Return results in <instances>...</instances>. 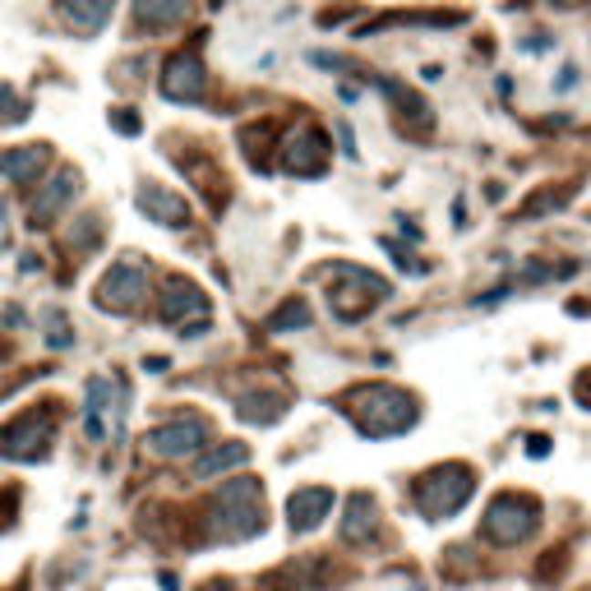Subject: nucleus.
Masks as SVG:
<instances>
[{
	"label": "nucleus",
	"instance_id": "nucleus-4",
	"mask_svg": "<svg viewBox=\"0 0 591 591\" xmlns=\"http://www.w3.org/2000/svg\"><path fill=\"white\" fill-rule=\"evenodd\" d=\"M328 273H337L342 282H351L347 291H333V315L337 319H360L365 310H375L384 296H389V282L384 277H375L369 268H356V264H333Z\"/></svg>",
	"mask_w": 591,
	"mask_h": 591
},
{
	"label": "nucleus",
	"instance_id": "nucleus-16",
	"mask_svg": "<svg viewBox=\"0 0 591 591\" xmlns=\"http://www.w3.org/2000/svg\"><path fill=\"white\" fill-rule=\"evenodd\" d=\"M111 5H116V0H56V10L65 15V24L79 28V33H98L111 19Z\"/></svg>",
	"mask_w": 591,
	"mask_h": 591
},
{
	"label": "nucleus",
	"instance_id": "nucleus-24",
	"mask_svg": "<svg viewBox=\"0 0 591 591\" xmlns=\"http://www.w3.org/2000/svg\"><path fill=\"white\" fill-rule=\"evenodd\" d=\"M573 84H577V65H564V69H559V84H555V93H568Z\"/></svg>",
	"mask_w": 591,
	"mask_h": 591
},
{
	"label": "nucleus",
	"instance_id": "nucleus-17",
	"mask_svg": "<svg viewBox=\"0 0 591 591\" xmlns=\"http://www.w3.org/2000/svg\"><path fill=\"white\" fill-rule=\"evenodd\" d=\"M245 462H250L245 443H217V449H208V453L194 462V476H199V481H213V476L236 472V467H245Z\"/></svg>",
	"mask_w": 591,
	"mask_h": 591
},
{
	"label": "nucleus",
	"instance_id": "nucleus-12",
	"mask_svg": "<svg viewBox=\"0 0 591 591\" xmlns=\"http://www.w3.org/2000/svg\"><path fill=\"white\" fill-rule=\"evenodd\" d=\"M328 167V148H324V134L319 130H306L301 139H291L286 148V171L296 176H319Z\"/></svg>",
	"mask_w": 591,
	"mask_h": 591
},
{
	"label": "nucleus",
	"instance_id": "nucleus-1",
	"mask_svg": "<svg viewBox=\"0 0 591 591\" xmlns=\"http://www.w3.org/2000/svg\"><path fill=\"white\" fill-rule=\"evenodd\" d=\"M347 411L360 425V434H369V439H389V434H402L416 425V398L393 384H369V389L351 393Z\"/></svg>",
	"mask_w": 591,
	"mask_h": 591
},
{
	"label": "nucleus",
	"instance_id": "nucleus-20",
	"mask_svg": "<svg viewBox=\"0 0 591 591\" xmlns=\"http://www.w3.org/2000/svg\"><path fill=\"white\" fill-rule=\"evenodd\" d=\"M111 393H116V384H111V379H88V439H93V443L107 434L102 416L111 411Z\"/></svg>",
	"mask_w": 591,
	"mask_h": 591
},
{
	"label": "nucleus",
	"instance_id": "nucleus-15",
	"mask_svg": "<svg viewBox=\"0 0 591 591\" xmlns=\"http://www.w3.org/2000/svg\"><path fill=\"white\" fill-rule=\"evenodd\" d=\"M79 194V171H60V181H51L37 199H33V227H47V222Z\"/></svg>",
	"mask_w": 591,
	"mask_h": 591
},
{
	"label": "nucleus",
	"instance_id": "nucleus-13",
	"mask_svg": "<svg viewBox=\"0 0 591 591\" xmlns=\"http://www.w3.org/2000/svg\"><path fill=\"white\" fill-rule=\"evenodd\" d=\"M208 319V301L194 282H171L167 296H162V319L167 324H185V319Z\"/></svg>",
	"mask_w": 591,
	"mask_h": 591
},
{
	"label": "nucleus",
	"instance_id": "nucleus-3",
	"mask_svg": "<svg viewBox=\"0 0 591 591\" xmlns=\"http://www.w3.org/2000/svg\"><path fill=\"white\" fill-rule=\"evenodd\" d=\"M259 481H227L217 494V527L222 536L232 541H245L264 527V513H259Z\"/></svg>",
	"mask_w": 591,
	"mask_h": 591
},
{
	"label": "nucleus",
	"instance_id": "nucleus-18",
	"mask_svg": "<svg viewBox=\"0 0 591 591\" xmlns=\"http://www.w3.org/2000/svg\"><path fill=\"white\" fill-rule=\"evenodd\" d=\"M369 532H375V499H369V494H351L347 499V517H342V541L356 545Z\"/></svg>",
	"mask_w": 591,
	"mask_h": 591
},
{
	"label": "nucleus",
	"instance_id": "nucleus-19",
	"mask_svg": "<svg viewBox=\"0 0 591 591\" xmlns=\"http://www.w3.org/2000/svg\"><path fill=\"white\" fill-rule=\"evenodd\" d=\"M134 19L143 28H171L185 19V0H134Z\"/></svg>",
	"mask_w": 591,
	"mask_h": 591
},
{
	"label": "nucleus",
	"instance_id": "nucleus-10",
	"mask_svg": "<svg viewBox=\"0 0 591 591\" xmlns=\"http://www.w3.org/2000/svg\"><path fill=\"white\" fill-rule=\"evenodd\" d=\"M134 203H139V213H143L148 222H158V227H190L185 199L171 194V190H162V185H143Z\"/></svg>",
	"mask_w": 591,
	"mask_h": 591
},
{
	"label": "nucleus",
	"instance_id": "nucleus-25",
	"mask_svg": "<svg viewBox=\"0 0 591 591\" xmlns=\"http://www.w3.org/2000/svg\"><path fill=\"white\" fill-rule=\"evenodd\" d=\"M555 5H573V0H555Z\"/></svg>",
	"mask_w": 591,
	"mask_h": 591
},
{
	"label": "nucleus",
	"instance_id": "nucleus-23",
	"mask_svg": "<svg viewBox=\"0 0 591 591\" xmlns=\"http://www.w3.org/2000/svg\"><path fill=\"white\" fill-rule=\"evenodd\" d=\"M111 125H116L120 134H139V116H134V111H125V107H116V111H111Z\"/></svg>",
	"mask_w": 591,
	"mask_h": 591
},
{
	"label": "nucleus",
	"instance_id": "nucleus-14",
	"mask_svg": "<svg viewBox=\"0 0 591 591\" xmlns=\"http://www.w3.org/2000/svg\"><path fill=\"white\" fill-rule=\"evenodd\" d=\"M47 162H51L47 143H28V148H10V153H0V171H5L10 181H19V185L37 181L47 171Z\"/></svg>",
	"mask_w": 591,
	"mask_h": 591
},
{
	"label": "nucleus",
	"instance_id": "nucleus-22",
	"mask_svg": "<svg viewBox=\"0 0 591 591\" xmlns=\"http://www.w3.org/2000/svg\"><path fill=\"white\" fill-rule=\"evenodd\" d=\"M306 324H310V306H306V301H286V306L268 319L273 333H282V328H306Z\"/></svg>",
	"mask_w": 591,
	"mask_h": 591
},
{
	"label": "nucleus",
	"instance_id": "nucleus-7",
	"mask_svg": "<svg viewBox=\"0 0 591 591\" xmlns=\"http://www.w3.org/2000/svg\"><path fill=\"white\" fill-rule=\"evenodd\" d=\"M148 296V273L139 259H120L111 264V273L98 282V306L111 310V315H130L139 301Z\"/></svg>",
	"mask_w": 591,
	"mask_h": 591
},
{
	"label": "nucleus",
	"instance_id": "nucleus-9",
	"mask_svg": "<svg viewBox=\"0 0 591 591\" xmlns=\"http://www.w3.org/2000/svg\"><path fill=\"white\" fill-rule=\"evenodd\" d=\"M162 98H171V102H199L203 98V65H199L194 51H181V56L167 60V69H162Z\"/></svg>",
	"mask_w": 591,
	"mask_h": 591
},
{
	"label": "nucleus",
	"instance_id": "nucleus-6",
	"mask_svg": "<svg viewBox=\"0 0 591 591\" xmlns=\"http://www.w3.org/2000/svg\"><path fill=\"white\" fill-rule=\"evenodd\" d=\"M481 532L494 541V545H517V541H527L536 532V508L527 499H517V494H499L485 513V523Z\"/></svg>",
	"mask_w": 591,
	"mask_h": 591
},
{
	"label": "nucleus",
	"instance_id": "nucleus-2",
	"mask_svg": "<svg viewBox=\"0 0 591 591\" xmlns=\"http://www.w3.org/2000/svg\"><path fill=\"white\" fill-rule=\"evenodd\" d=\"M476 481H472V467L453 462V467H434L416 481V508L425 517H453L467 499H472Z\"/></svg>",
	"mask_w": 591,
	"mask_h": 591
},
{
	"label": "nucleus",
	"instance_id": "nucleus-5",
	"mask_svg": "<svg viewBox=\"0 0 591 591\" xmlns=\"http://www.w3.org/2000/svg\"><path fill=\"white\" fill-rule=\"evenodd\" d=\"M51 430H56V420H51V411H47V407H37V411L19 416L15 425L0 430V458H24V462L47 458Z\"/></svg>",
	"mask_w": 591,
	"mask_h": 591
},
{
	"label": "nucleus",
	"instance_id": "nucleus-8",
	"mask_svg": "<svg viewBox=\"0 0 591 591\" xmlns=\"http://www.w3.org/2000/svg\"><path fill=\"white\" fill-rule=\"evenodd\" d=\"M203 439H208V425L199 416H181V420L148 434V449H153L158 458H190V453L203 449Z\"/></svg>",
	"mask_w": 591,
	"mask_h": 591
},
{
	"label": "nucleus",
	"instance_id": "nucleus-11",
	"mask_svg": "<svg viewBox=\"0 0 591 591\" xmlns=\"http://www.w3.org/2000/svg\"><path fill=\"white\" fill-rule=\"evenodd\" d=\"M286 513H291V527H296V532H315L324 517L333 513V490H328V485L296 490V494L286 499Z\"/></svg>",
	"mask_w": 591,
	"mask_h": 591
},
{
	"label": "nucleus",
	"instance_id": "nucleus-21",
	"mask_svg": "<svg viewBox=\"0 0 591 591\" xmlns=\"http://www.w3.org/2000/svg\"><path fill=\"white\" fill-rule=\"evenodd\" d=\"M245 420H254V425H273L277 416H282V398H268V393H250V398H241V407H236Z\"/></svg>",
	"mask_w": 591,
	"mask_h": 591
}]
</instances>
